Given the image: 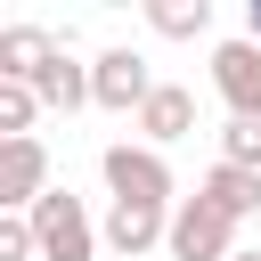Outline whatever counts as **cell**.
Instances as JSON below:
<instances>
[{
  "instance_id": "16",
  "label": "cell",
  "mask_w": 261,
  "mask_h": 261,
  "mask_svg": "<svg viewBox=\"0 0 261 261\" xmlns=\"http://www.w3.org/2000/svg\"><path fill=\"white\" fill-rule=\"evenodd\" d=\"M245 41H261V0H253V8H245Z\"/></svg>"
},
{
  "instance_id": "6",
  "label": "cell",
  "mask_w": 261,
  "mask_h": 261,
  "mask_svg": "<svg viewBox=\"0 0 261 261\" xmlns=\"http://www.w3.org/2000/svg\"><path fill=\"white\" fill-rule=\"evenodd\" d=\"M49 196V147L41 139H0V212H33Z\"/></svg>"
},
{
  "instance_id": "14",
  "label": "cell",
  "mask_w": 261,
  "mask_h": 261,
  "mask_svg": "<svg viewBox=\"0 0 261 261\" xmlns=\"http://www.w3.org/2000/svg\"><path fill=\"white\" fill-rule=\"evenodd\" d=\"M220 163L261 171V122H228V130H220Z\"/></svg>"
},
{
  "instance_id": "5",
  "label": "cell",
  "mask_w": 261,
  "mask_h": 261,
  "mask_svg": "<svg viewBox=\"0 0 261 261\" xmlns=\"http://www.w3.org/2000/svg\"><path fill=\"white\" fill-rule=\"evenodd\" d=\"M90 90H98V106H106V114H139L163 82L147 73V57H139V49H106V57L90 65Z\"/></svg>"
},
{
  "instance_id": "7",
  "label": "cell",
  "mask_w": 261,
  "mask_h": 261,
  "mask_svg": "<svg viewBox=\"0 0 261 261\" xmlns=\"http://www.w3.org/2000/svg\"><path fill=\"white\" fill-rule=\"evenodd\" d=\"M57 49H65L57 33H41V24H8V33H0V82H24V90H33V82L57 65Z\"/></svg>"
},
{
  "instance_id": "9",
  "label": "cell",
  "mask_w": 261,
  "mask_h": 261,
  "mask_svg": "<svg viewBox=\"0 0 261 261\" xmlns=\"http://www.w3.org/2000/svg\"><path fill=\"white\" fill-rule=\"evenodd\" d=\"M139 130H147V147H171V139H188V130H196V98H188L179 82H163V90L139 106Z\"/></svg>"
},
{
  "instance_id": "1",
  "label": "cell",
  "mask_w": 261,
  "mask_h": 261,
  "mask_svg": "<svg viewBox=\"0 0 261 261\" xmlns=\"http://www.w3.org/2000/svg\"><path fill=\"white\" fill-rule=\"evenodd\" d=\"M171 261H237V220L212 196H179L171 204Z\"/></svg>"
},
{
  "instance_id": "2",
  "label": "cell",
  "mask_w": 261,
  "mask_h": 261,
  "mask_svg": "<svg viewBox=\"0 0 261 261\" xmlns=\"http://www.w3.org/2000/svg\"><path fill=\"white\" fill-rule=\"evenodd\" d=\"M98 171H106V196L114 204H163L171 212V163H163V147H106L98 155Z\"/></svg>"
},
{
  "instance_id": "10",
  "label": "cell",
  "mask_w": 261,
  "mask_h": 261,
  "mask_svg": "<svg viewBox=\"0 0 261 261\" xmlns=\"http://www.w3.org/2000/svg\"><path fill=\"white\" fill-rule=\"evenodd\" d=\"M196 196H212V204H220L228 220H245V212H261V171H237V163H212Z\"/></svg>"
},
{
  "instance_id": "13",
  "label": "cell",
  "mask_w": 261,
  "mask_h": 261,
  "mask_svg": "<svg viewBox=\"0 0 261 261\" xmlns=\"http://www.w3.org/2000/svg\"><path fill=\"white\" fill-rule=\"evenodd\" d=\"M33 114H41V90L0 82V139H33Z\"/></svg>"
},
{
  "instance_id": "15",
  "label": "cell",
  "mask_w": 261,
  "mask_h": 261,
  "mask_svg": "<svg viewBox=\"0 0 261 261\" xmlns=\"http://www.w3.org/2000/svg\"><path fill=\"white\" fill-rule=\"evenodd\" d=\"M0 261H41V237H33V220H24V212H8V220H0Z\"/></svg>"
},
{
  "instance_id": "4",
  "label": "cell",
  "mask_w": 261,
  "mask_h": 261,
  "mask_svg": "<svg viewBox=\"0 0 261 261\" xmlns=\"http://www.w3.org/2000/svg\"><path fill=\"white\" fill-rule=\"evenodd\" d=\"M212 90L228 122H261V41H220L212 49Z\"/></svg>"
},
{
  "instance_id": "8",
  "label": "cell",
  "mask_w": 261,
  "mask_h": 261,
  "mask_svg": "<svg viewBox=\"0 0 261 261\" xmlns=\"http://www.w3.org/2000/svg\"><path fill=\"white\" fill-rule=\"evenodd\" d=\"M106 245H114L122 261L155 253V245H171V212H163V204H114V212H106Z\"/></svg>"
},
{
  "instance_id": "11",
  "label": "cell",
  "mask_w": 261,
  "mask_h": 261,
  "mask_svg": "<svg viewBox=\"0 0 261 261\" xmlns=\"http://www.w3.org/2000/svg\"><path fill=\"white\" fill-rule=\"evenodd\" d=\"M33 90H41V106H65V114H73V106H98V90H90V65H73L65 49H57V65H49Z\"/></svg>"
},
{
  "instance_id": "12",
  "label": "cell",
  "mask_w": 261,
  "mask_h": 261,
  "mask_svg": "<svg viewBox=\"0 0 261 261\" xmlns=\"http://www.w3.org/2000/svg\"><path fill=\"white\" fill-rule=\"evenodd\" d=\"M147 24H155L163 41H196V33L212 24V0H155V8H147Z\"/></svg>"
},
{
  "instance_id": "3",
  "label": "cell",
  "mask_w": 261,
  "mask_h": 261,
  "mask_svg": "<svg viewBox=\"0 0 261 261\" xmlns=\"http://www.w3.org/2000/svg\"><path fill=\"white\" fill-rule=\"evenodd\" d=\"M24 220H33V237H41V261H98V228H90L82 196L49 188V196H41Z\"/></svg>"
},
{
  "instance_id": "17",
  "label": "cell",
  "mask_w": 261,
  "mask_h": 261,
  "mask_svg": "<svg viewBox=\"0 0 261 261\" xmlns=\"http://www.w3.org/2000/svg\"><path fill=\"white\" fill-rule=\"evenodd\" d=\"M237 261H261V253H237Z\"/></svg>"
}]
</instances>
